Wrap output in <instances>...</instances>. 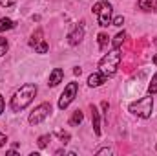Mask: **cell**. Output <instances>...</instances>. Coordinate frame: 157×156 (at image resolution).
<instances>
[{
  "instance_id": "cell-25",
  "label": "cell",
  "mask_w": 157,
  "mask_h": 156,
  "mask_svg": "<svg viewBox=\"0 0 157 156\" xmlns=\"http://www.w3.org/2000/svg\"><path fill=\"white\" fill-rule=\"evenodd\" d=\"M97 154H110V149H101Z\"/></svg>"
},
{
  "instance_id": "cell-17",
  "label": "cell",
  "mask_w": 157,
  "mask_h": 156,
  "mask_svg": "<svg viewBox=\"0 0 157 156\" xmlns=\"http://www.w3.org/2000/svg\"><path fill=\"white\" fill-rule=\"evenodd\" d=\"M51 142V136L49 134H46V136H40L39 138V147L40 149H44V147H48V143Z\"/></svg>"
},
{
  "instance_id": "cell-8",
  "label": "cell",
  "mask_w": 157,
  "mask_h": 156,
  "mask_svg": "<svg viewBox=\"0 0 157 156\" xmlns=\"http://www.w3.org/2000/svg\"><path fill=\"white\" fill-rule=\"evenodd\" d=\"M102 83H106V76L102 72H95V74H91L88 77V84L90 86H101Z\"/></svg>"
},
{
  "instance_id": "cell-21",
  "label": "cell",
  "mask_w": 157,
  "mask_h": 156,
  "mask_svg": "<svg viewBox=\"0 0 157 156\" xmlns=\"http://www.w3.org/2000/svg\"><path fill=\"white\" fill-rule=\"evenodd\" d=\"M59 138H60L62 143H68V142H70V134H68V132H62V130H60V132H59Z\"/></svg>"
},
{
  "instance_id": "cell-4",
  "label": "cell",
  "mask_w": 157,
  "mask_h": 156,
  "mask_svg": "<svg viewBox=\"0 0 157 156\" xmlns=\"http://www.w3.org/2000/svg\"><path fill=\"white\" fill-rule=\"evenodd\" d=\"M152 109H154L152 96H146V97H143V99H139V101L130 105V112H133V114H137L141 117H150L152 116Z\"/></svg>"
},
{
  "instance_id": "cell-16",
  "label": "cell",
  "mask_w": 157,
  "mask_h": 156,
  "mask_svg": "<svg viewBox=\"0 0 157 156\" xmlns=\"http://www.w3.org/2000/svg\"><path fill=\"white\" fill-rule=\"evenodd\" d=\"M148 94L150 96H154V94H157V74L152 77V81H150V84H148Z\"/></svg>"
},
{
  "instance_id": "cell-24",
  "label": "cell",
  "mask_w": 157,
  "mask_h": 156,
  "mask_svg": "<svg viewBox=\"0 0 157 156\" xmlns=\"http://www.w3.org/2000/svg\"><path fill=\"white\" fill-rule=\"evenodd\" d=\"M6 142H7L6 134H2V132H0V147H2V145H6Z\"/></svg>"
},
{
  "instance_id": "cell-23",
  "label": "cell",
  "mask_w": 157,
  "mask_h": 156,
  "mask_svg": "<svg viewBox=\"0 0 157 156\" xmlns=\"http://www.w3.org/2000/svg\"><path fill=\"white\" fill-rule=\"evenodd\" d=\"M17 0H0V6H4V7H9V6H13Z\"/></svg>"
},
{
  "instance_id": "cell-14",
  "label": "cell",
  "mask_w": 157,
  "mask_h": 156,
  "mask_svg": "<svg viewBox=\"0 0 157 156\" xmlns=\"http://www.w3.org/2000/svg\"><path fill=\"white\" fill-rule=\"evenodd\" d=\"M124 40H126V33H124V31L117 33V35H115V39H113V48H121Z\"/></svg>"
},
{
  "instance_id": "cell-18",
  "label": "cell",
  "mask_w": 157,
  "mask_h": 156,
  "mask_svg": "<svg viewBox=\"0 0 157 156\" xmlns=\"http://www.w3.org/2000/svg\"><path fill=\"white\" fill-rule=\"evenodd\" d=\"M97 39H99V46H101V48H104V46L108 44V40H110V37H108L106 33H99V37H97Z\"/></svg>"
},
{
  "instance_id": "cell-19",
  "label": "cell",
  "mask_w": 157,
  "mask_h": 156,
  "mask_svg": "<svg viewBox=\"0 0 157 156\" xmlns=\"http://www.w3.org/2000/svg\"><path fill=\"white\" fill-rule=\"evenodd\" d=\"M6 51H7V40L4 37H0V55H4Z\"/></svg>"
},
{
  "instance_id": "cell-11",
  "label": "cell",
  "mask_w": 157,
  "mask_h": 156,
  "mask_svg": "<svg viewBox=\"0 0 157 156\" xmlns=\"http://www.w3.org/2000/svg\"><path fill=\"white\" fill-rule=\"evenodd\" d=\"M137 4H139V7L144 9V11H154L157 7V0H139Z\"/></svg>"
},
{
  "instance_id": "cell-12",
  "label": "cell",
  "mask_w": 157,
  "mask_h": 156,
  "mask_svg": "<svg viewBox=\"0 0 157 156\" xmlns=\"http://www.w3.org/2000/svg\"><path fill=\"white\" fill-rule=\"evenodd\" d=\"M82 117H84V114H82L80 110H75L73 116H71V119H70V125H71V127H77L78 123L82 121Z\"/></svg>"
},
{
  "instance_id": "cell-20",
  "label": "cell",
  "mask_w": 157,
  "mask_h": 156,
  "mask_svg": "<svg viewBox=\"0 0 157 156\" xmlns=\"http://www.w3.org/2000/svg\"><path fill=\"white\" fill-rule=\"evenodd\" d=\"M48 48H49L48 42H39V44H37V51H39V53H46Z\"/></svg>"
},
{
  "instance_id": "cell-15",
  "label": "cell",
  "mask_w": 157,
  "mask_h": 156,
  "mask_svg": "<svg viewBox=\"0 0 157 156\" xmlns=\"http://www.w3.org/2000/svg\"><path fill=\"white\" fill-rule=\"evenodd\" d=\"M40 40H42V30L39 28V30L33 33V37H31V40H29V44H31V46H37Z\"/></svg>"
},
{
  "instance_id": "cell-22",
  "label": "cell",
  "mask_w": 157,
  "mask_h": 156,
  "mask_svg": "<svg viewBox=\"0 0 157 156\" xmlns=\"http://www.w3.org/2000/svg\"><path fill=\"white\" fill-rule=\"evenodd\" d=\"M112 24H113V26H117V28H121V26L124 24V18H122V17H115V20H113Z\"/></svg>"
},
{
  "instance_id": "cell-6",
  "label": "cell",
  "mask_w": 157,
  "mask_h": 156,
  "mask_svg": "<svg viewBox=\"0 0 157 156\" xmlns=\"http://www.w3.org/2000/svg\"><path fill=\"white\" fill-rule=\"evenodd\" d=\"M49 112H51V105H49V103H42V105H39V107L31 112L29 123H31V125H39V123H42L46 117L49 116Z\"/></svg>"
},
{
  "instance_id": "cell-27",
  "label": "cell",
  "mask_w": 157,
  "mask_h": 156,
  "mask_svg": "<svg viewBox=\"0 0 157 156\" xmlns=\"http://www.w3.org/2000/svg\"><path fill=\"white\" fill-rule=\"evenodd\" d=\"M154 64L157 66V53H155V57H154Z\"/></svg>"
},
{
  "instance_id": "cell-5",
  "label": "cell",
  "mask_w": 157,
  "mask_h": 156,
  "mask_svg": "<svg viewBox=\"0 0 157 156\" xmlns=\"http://www.w3.org/2000/svg\"><path fill=\"white\" fill-rule=\"evenodd\" d=\"M77 90H78L77 83H70V84L64 88V92H62V96H60V99H59V109H60V110H64V109H66V107L75 99Z\"/></svg>"
},
{
  "instance_id": "cell-7",
  "label": "cell",
  "mask_w": 157,
  "mask_h": 156,
  "mask_svg": "<svg viewBox=\"0 0 157 156\" xmlns=\"http://www.w3.org/2000/svg\"><path fill=\"white\" fill-rule=\"evenodd\" d=\"M82 37H84V30H82V26H75V30L68 35V42H70L71 46H77L78 42L82 40Z\"/></svg>"
},
{
  "instance_id": "cell-3",
  "label": "cell",
  "mask_w": 157,
  "mask_h": 156,
  "mask_svg": "<svg viewBox=\"0 0 157 156\" xmlns=\"http://www.w3.org/2000/svg\"><path fill=\"white\" fill-rule=\"evenodd\" d=\"M93 15L99 20V26L108 28L112 24V4L108 2H97L93 6Z\"/></svg>"
},
{
  "instance_id": "cell-26",
  "label": "cell",
  "mask_w": 157,
  "mask_h": 156,
  "mask_svg": "<svg viewBox=\"0 0 157 156\" xmlns=\"http://www.w3.org/2000/svg\"><path fill=\"white\" fill-rule=\"evenodd\" d=\"M2 112H4V97L0 96V114H2Z\"/></svg>"
},
{
  "instance_id": "cell-2",
  "label": "cell",
  "mask_w": 157,
  "mask_h": 156,
  "mask_svg": "<svg viewBox=\"0 0 157 156\" xmlns=\"http://www.w3.org/2000/svg\"><path fill=\"white\" fill-rule=\"evenodd\" d=\"M119 63H121V51H119V48H115L113 51L106 53V55L101 59V63H99V72H102L106 77H112V76L117 72Z\"/></svg>"
},
{
  "instance_id": "cell-9",
  "label": "cell",
  "mask_w": 157,
  "mask_h": 156,
  "mask_svg": "<svg viewBox=\"0 0 157 156\" xmlns=\"http://www.w3.org/2000/svg\"><path fill=\"white\" fill-rule=\"evenodd\" d=\"M62 77H64V70L62 68H55L51 74H49V86H57L60 81H62Z\"/></svg>"
},
{
  "instance_id": "cell-1",
  "label": "cell",
  "mask_w": 157,
  "mask_h": 156,
  "mask_svg": "<svg viewBox=\"0 0 157 156\" xmlns=\"http://www.w3.org/2000/svg\"><path fill=\"white\" fill-rule=\"evenodd\" d=\"M35 94H37V86L35 84H24V86H20V90H17L15 96L11 97V110L13 112L24 110L33 101Z\"/></svg>"
},
{
  "instance_id": "cell-13",
  "label": "cell",
  "mask_w": 157,
  "mask_h": 156,
  "mask_svg": "<svg viewBox=\"0 0 157 156\" xmlns=\"http://www.w3.org/2000/svg\"><path fill=\"white\" fill-rule=\"evenodd\" d=\"M11 28H15V24H13V20H9V18H0V31H6V30H11Z\"/></svg>"
},
{
  "instance_id": "cell-10",
  "label": "cell",
  "mask_w": 157,
  "mask_h": 156,
  "mask_svg": "<svg viewBox=\"0 0 157 156\" xmlns=\"http://www.w3.org/2000/svg\"><path fill=\"white\" fill-rule=\"evenodd\" d=\"M91 109V123H93V132L97 134V136H101V117H99V112H97V109L91 105L90 107Z\"/></svg>"
}]
</instances>
